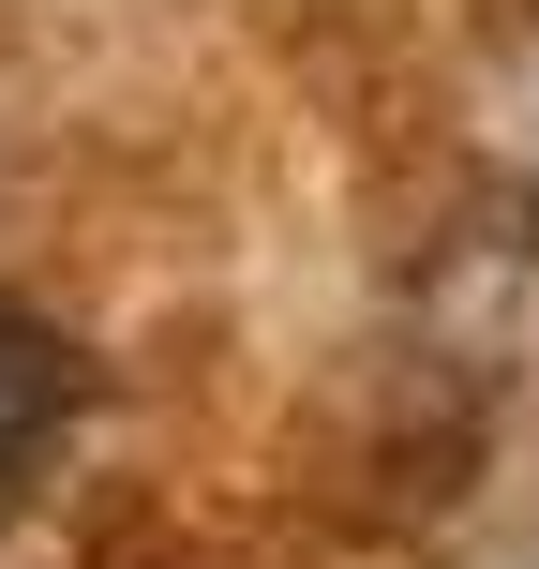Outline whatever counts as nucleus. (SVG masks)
<instances>
[{
	"label": "nucleus",
	"mask_w": 539,
	"mask_h": 569,
	"mask_svg": "<svg viewBox=\"0 0 539 569\" xmlns=\"http://www.w3.org/2000/svg\"><path fill=\"white\" fill-rule=\"evenodd\" d=\"M60 405H76V360H60V330L0 315V495H16V465L60 435Z\"/></svg>",
	"instance_id": "f257e3e1"
}]
</instances>
